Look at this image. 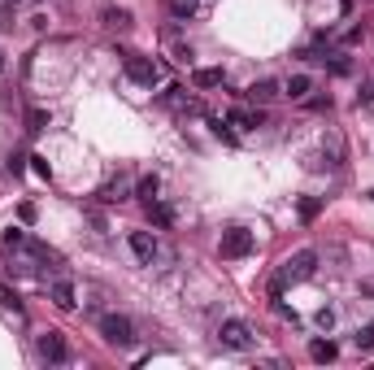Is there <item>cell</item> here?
<instances>
[{"label": "cell", "mask_w": 374, "mask_h": 370, "mask_svg": "<svg viewBox=\"0 0 374 370\" xmlns=\"http://www.w3.org/2000/svg\"><path fill=\"white\" fill-rule=\"evenodd\" d=\"M5 262H9L13 275H40L48 262L61 266V253H53L48 244H40V239H31V235L18 231V227H9V231H5Z\"/></svg>", "instance_id": "obj_1"}, {"label": "cell", "mask_w": 374, "mask_h": 370, "mask_svg": "<svg viewBox=\"0 0 374 370\" xmlns=\"http://www.w3.org/2000/svg\"><path fill=\"white\" fill-rule=\"evenodd\" d=\"M314 275H318V253H314V249L291 253L287 262H283V270L274 275V283H270V296H283V287H287V283H309Z\"/></svg>", "instance_id": "obj_2"}, {"label": "cell", "mask_w": 374, "mask_h": 370, "mask_svg": "<svg viewBox=\"0 0 374 370\" xmlns=\"http://www.w3.org/2000/svg\"><path fill=\"white\" fill-rule=\"evenodd\" d=\"M218 344L231 348V353H253L257 348V331L244 323V318H226V323L218 327Z\"/></svg>", "instance_id": "obj_3"}, {"label": "cell", "mask_w": 374, "mask_h": 370, "mask_svg": "<svg viewBox=\"0 0 374 370\" xmlns=\"http://www.w3.org/2000/svg\"><path fill=\"white\" fill-rule=\"evenodd\" d=\"M122 70H126V78H131V83H139V87H157V83H161V66H157L153 57L126 53V57H122Z\"/></svg>", "instance_id": "obj_4"}, {"label": "cell", "mask_w": 374, "mask_h": 370, "mask_svg": "<svg viewBox=\"0 0 374 370\" xmlns=\"http://www.w3.org/2000/svg\"><path fill=\"white\" fill-rule=\"evenodd\" d=\"M218 249H222V257H226V262H239V257H248V253L257 249V235H253L248 227H226Z\"/></svg>", "instance_id": "obj_5"}, {"label": "cell", "mask_w": 374, "mask_h": 370, "mask_svg": "<svg viewBox=\"0 0 374 370\" xmlns=\"http://www.w3.org/2000/svg\"><path fill=\"white\" fill-rule=\"evenodd\" d=\"M35 358L48 362V366L70 362V344H66V335H61V331H44V335H35Z\"/></svg>", "instance_id": "obj_6"}, {"label": "cell", "mask_w": 374, "mask_h": 370, "mask_svg": "<svg viewBox=\"0 0 374 370\" xmlns=\"http://www.w3.org/2000/svg\"><path fill=\"white\" fill-rule=\"evenodd\" d=\"M101 335L109 344H118V348H131L135 344V323L126 314H105L101 318Z\"/></svg>", "instance_id": "obj_7"}, {"label": "cell", "mask_w": 374, "mask_h": 370, "mask_svg": "<svg viewBox=\"0 0 374 370\" xmlns=\"http://www.w3.org/2000/svg\"><path fill=\"white\" fill-rule=\"evenodd\" d=\"M126 244H131V253H135L139 266H153L157 257H161V244H157L153 231H131V235H126Z\"/></svg>", "instance_id": "obj_8"}, {"label": "cell", "mask_w": 374, "mask_h": 370, "mask_svg": "<svg viewBox=\"0 0 374 370\" xmlns=\"http://www.w3.org/2000/svg\"><path fill=\"white\" fill-rule=\"evenodd\" d=\"M161 101H166L170 109H178V114H187V118H205V105L196 101V96H187L183 87H170L166 96H161Z\"/></svg>", "instance_id": "obj_9"}, {"label": "cell", "mask_w": 374, "mask_h": 370, "mask_svg": "<svg viewBox=\"0 0 374 370\" xmlns=\"http://www.w3.org/2000/svg\"><path fill=\"white\" fill-rule=\"evenodd\" d=\"M96 196H101L105 205H118V201H126V196H131V174H113V179H105Z\"/></svg>", "instance_id": "obj_10"}, {"label": "cell", "mask_w": 374, "mask_h": 370, "mask_svg": "<svg viewBox=\"0 0 374 370\" xmlns=\"http://www.w3.org/2000/svg\"><path fill=\"white\" fill-rule=\"evenodd\" d=\"M244 96H248L253 105H270L274 96H283V87L274 83V78H257V83H248V92H244Z\"/></svg>", "instance_id": "obj_11"}, {"label": "cell", "mask_w": 374, "mask_h": 370, "mask_svg": "<svg viewBox=\"0 0 374 370\" xmlns=\"http://www.w3.org/2000/svg\"><path fill=\"white\" fill-rule=\"evenodd\" d=\"M0 314H5V318H13V323H26V310H22V301H18V292H13V287H5V283H0Z\"/></svg>", "instance_id": "obj_12"}, {"label": "cell", "mask_w": 374, "mask_h": 370, "mask_svg": "<svg viewBox=\"0 0 374 370\" xmlns=\"http://www.w3.org/2000/svg\"><path fill=\"white\" fill-rule=\"evenodd\" d=\"M48 296H53L57 310H74V283L70 279H53L48 283Z\"/></svg>", "instance_id": "obj_13"}, {"label": "cell", "mask_w": 374, "mask_h": 370, "mask_svg": "<svg viewBox=\"0 0 374 370\" xmlns=\"http://www.w3.org/2000/svg\"><path fill=\"white\" fill-rule=\"evenodd\" d=\"M309 92H314V78H309V74H291L287 83H283V96H287V101H305Z\"/></svg>", "instance_id": "obj_14"}, {"label": "cell", "mask_w": 374, "mask_h": 370, "mask_svg": "<svg viewBox=\"0 0 374 370\" xmlns=\"http://www.w3.org/2000/svg\"><path fill=\"white\" fill-rule=\"evenodd\" d=\"M222 83H226V74H222L218 66H205V70H192V87H201V92H205V87H222Z\"/></svg>", "instance_id": "obj_15"}, {"label": "cell", "mask_w": 374, "mask_h": 370, "mask_svg": "<svg viewBox=\"0 0 374 370\" xmlns=\"http://www.w3.org/2000/svg\"><path fill=\"white\" fill-rule=\"evenodd\" d=\"M166 9H170V18H178V22H187V18H196L201 0H166Z\"/></svg>", "instance_id": "obj_16"}, {"label": "cell", "mask_w": 374, "mask_h": 370, "mask_svg": "<svg viewBox=\"0 0 374 370\" xmlns=\"http://www.w3.org/2000/svg\"><path fill=\"white\" fill-rule=\"evenodd\" d=\"M135 196H139L144 205H148V201H157V196H161V179H157V174H144V179L135 183Z\"/></svg>", "instance_id": "obj_17"}, {"label": "cell", "mask_w": 374, "mask_h": 370, "mask_svg": "<svg viewBox=\"0 0 374 370\" xmlns=\"http://www.w3.org/2000/svg\"><path fill=\"white\" fill-rule=\"evenodd\" d=\"M231 126H244V131H257V126H262V109H235V114H231Z\"/></svg>", "instance_id": "obj_18"}, {"label": "cell", "mask_w": 374, "mask_h": 370, "mask_svg": "<svg viewBox=\"0 0 374 370\" xmlns=\"http://www.w3.org/2000/svg\"><path fill=\"white\" fill-rule=\"evenodd\" d=\"M148 218L157 222V227H174V209H170V205H161V196L148 201Z\"/></svg>", "instance_id": "obj_19"}, {"label": "cell", "mask_w": 374, "mask_h": 370, "mask_svg": "<svg viewBox=\"0 0 374 370\" xmlns=\"http://www.w3.org/2000/svg\"><path fill=\"white\" fill-rule=\"evenodd\" d=\"M335 344L331 340H314V344H309V358H314V362H335Z\"/></svg>", "instance_id": "obj_20"}, {"label": "cell", "mask_w": 374, "mask_h": 370, "mask_svg": "<svg viewBox=\"0 0 374 370\" xmlns=\"http://www.w3.org/2000/svg\"><path fill=\"white\" fill-rule=\"evenodd\" d=\"M209 126H214V135H218L222 144H239V135L231 131V118H209Z\"/></svg>", "instance_id": "obj_21"}, {"label": "cell", "mask_w": 374, "mask_h": 370, "mask_svg": "<svg viewBox=\"0 0 374 370\" xmlns=\"http://www.w3.org/2000/svg\"><path fill=\"white\" fill-rule=\"evenodd\" d=\"M105 26L109 31H126V26H131V13H126V9H105Z\"/></svg>", "instance_id": "obj_22"}, {"label": "cell", "mask_w": 374, "mask_h": 370, "mask_svg": "<svg viewBox=\"0 0 374 370\" xmlns=\"http://www.w3.org/2000/svg\"><path fill=\"white\" fill-rule=\"evenodd\" d=\"M44 126H48V114H44V109H31V114H26V131H31V135H40Z\"/></svg>", "instance_id": "obj_23"}, {"label": "cell", "mask_w": 374, "mask_h": 370, "mask_svg": "<svg viewBox=\"0 0 374 370\" xmlns=\"http://www.w3.org/2000/svg\"><path fill=\"white\" fill-rule=\"evenodd\" d=\"M352 344L362 348V353H370V348H374V323H370V327H362V331H357V335H352Z\"/></svg>", "instance_id": "obj_24"}, {"label": "cell", "mask_w": 374, "mask_h": 370, "mask_svg": "<svg viewBox=\"0 0 374 370\" xmlns=\"http://www.w3.org/2000/svg\"><path fill=\"white\" fill-rule=\"evenodd\" d=\"M318 61H327V66L335 70V74H348L352 66H348V57H339V53H331V57H318Z\"/></svg>", "instance_id": "obj_25"}, {"label": "cell", "mask_w": 374, "mask_h": 370, "mask_svg": "<svg viewBox=\"0 0 374 370\" xmlns=\"http://www.w3.org/2000/svg\"><path fill=\"white\" fill-rule=\"evenodd\" d=\"M318 209H322L318 196H305V201H300V218H305V222H309V218H318Z\"/></svg>", "instance_id": "obj_26"}, {"label": "cell", "mask_w": 374, "mask_h": 370, "mask_svg": "<svg viewBox=\"0 0 374 370\" xmlns=\"http://www.w3.org/2000/svg\"><path fill=\"white\" fill-rule=\"evenodd\" d=\"M314 323H318L322 331H331V327H335V310H331V305H322V310H318V318H314Z\"/></svg>", "instance_id": "obj_27"}, {"label": "cell", "mask_w": 374, "mask_h": 370, "mask_svg": "<svg viewBox=\"0 0 374 370\" xmlns=\"http://www.w3.org/2000/svg\"><path fill=\"white\" fill-rule=\"evenodd\" d=\"M31 170H35L40 179H53V170H48V162H44V157H31Z\"/></svg>", "instance_id": "obj_28"}, {"label": "cell", "mask_w": 374, "mask_h": 370, "mask_svg": "<svg viewBox=\"0 0 374 370\" xmlns=\"http://www.w3.org/2000/svg\"><path fill=\"white\" fill-rule=\"evenodd\" d=\"M26 162H31V157H18V153H9V174H22V170H26Z\"/></svg>", "instance_id": "obj_29"}, {"label": "cell", "mask_w": 374, "mask_h": 370, "mask_svg": "<svg viewBox=\"0 0 374 370\" xmlns=\"http://www.w3.org/2000/svg\"><path fill=\"white\" fill-rule=\"evenodd\" d=\"M0 70H5V57H0Z\"/></svg>", "instance_id": "obj_30"}, {"label": "cell", "mask_w": 374, "mask_h": 370, "mask_svg": "<svg viewBox=\"0 0 374 370\" xmlns=\"http://www.w3.org/2000/svg\"><path fill=\"white\" fill-rule=\"evenodd\" d=\"M9 5H18V0H9Z\"/></svg>", "instance_id": "obj_31"}]
</instances>
